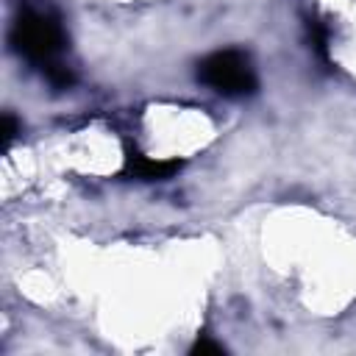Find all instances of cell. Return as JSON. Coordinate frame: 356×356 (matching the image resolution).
Masks as SVG:
<instances>
[{
  "mask_svg": "<svg viewBox=\"0 0 356 356\" xmlns=\"http://www.w3.org/2000/svg\"><path fill=\"white\" fill-rule=\"evenodd\" d=\"M11 50L36 67L50 86L67 89L72 86V72L61 61L67 50V31L61 25L58 11L47 0H22L17 6L11 31H8Z\"/></svg>",
  "mask_w": 356,
  "mask_h": 356,
  "instance_id": "1",
  "label": "cell"
},
{
  "mask_svg": "<svg viewBox=\"0 0 356 356\" xmlns=\"http://www.w3.org/2000/svg\"><path fill=\"white\" fill-rule=\"evenodd\" d=\"M225 353V345L209 339V337H197L195 345L189 348V356H222Z\"/></svg>",
  "mask_w": 356,
  "mask_h": 356,
  "instance_id": "4",
  "label": "cell"
},
{
  "mask_svg": "<svg viewBox=\"0 0 356 356\" xmlns=\"http://www.w3.org/2000/svg\"><path fill=\"white\" fill-rule=\"evenodd\" d=\"M197 78L222 97H245L259 86L256 70L242 50H214L197 64Z\"/></svg>",
  "mask_w": 356,
  "mask_h": 356,
  "instance_id": "2",
  "label": "cell"
},
{
  "mask_svg": "<svg viewBox=\"0 0 356 356\" xmlns=\"http://www.w3.org/2000/svg\"><path fill=\"white\" fill-rule=\"evenodd\" d=\"M14 136H17V120H14V114H6L3 117V145L8 147Z\"/></svg>",
  "mask_w": 356,
  "mask_h": 356,
  "instance_id": "5",
  "label": "cell"
},
{
  "mask_svg": "<svg viewBox=\"0 0 356 356\" xmlns=\"http://www.w3.org/2000/svg\"><path fill=\"white\" fill-rule=\"evenodd\" d=\"M181 170L178 159H150L139 150H125V175H134L139 181H167Z\"/></svg>",
  "mask_w": 356,
  "mask_h": 356,
  "instance_id": "3",
  "label": "cell"
}]
</instances>
